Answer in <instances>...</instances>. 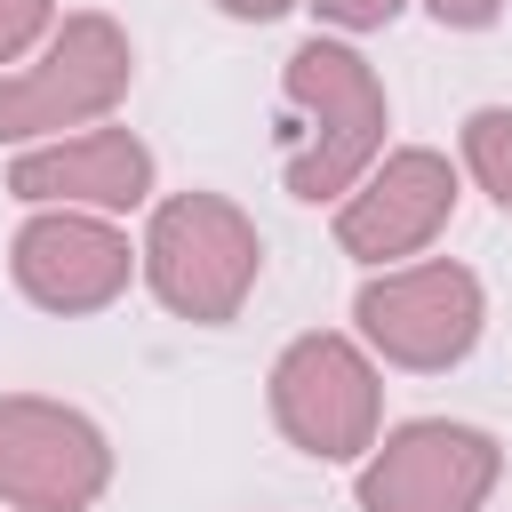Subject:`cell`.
<instances>
[{"instance_id":"cell-1","label":"cell","mask_w":512,"mask_h":512,"mask_svg":"<svg viewBox=\"0 0 512 512\" xmlns=\"http://www.w3.org/2000/svg\"><path fill=\"white\" fill-rule=\"evenodd\" d=\"M280 112V192L304 208H336L392 152V88L360 56V40H296L280 64Z\"/></svg>"},{"instance_id":"cell-2","label":"cell","mask_w":512,"mask_h":512,"mask_svg":"<svg viewBox=\"0 0 512 512\" xmlns=\"http://www.w3.org/2000/svg\"><path fill=\"white\" fill-rule=\"evenodd\" d=\"M136 256H144V296L184 328H232L248 312V296L264 288L256 216L232 192H208V184L160 192L144 208Z\"/></svg>"},{"instance_id":"cell-3","label":"cell","mask_w":512,"mask_h":512,"mask_svg":"<svg viewBox=\"0 0 512 512\" xmlns=\"http://www.w3.org/2000/svg\"><path fill=\"white\" fill-rule=\"evenodd\" d=\"M128 88H136L128 24L104 16V8H64V24L16 72H0V144L24 152V144H56V136H80V128H104V120H120Z\"/></svg>"},{"instance_id":"cell-4","label":"cell","mask_w":512,"mask_h":512,"mask_svg":"<svg viewBox=\"0 0 512 512\" xmlns=\"http://www.w3.org/2000/svg\"><path fill=\"white\" fill-rule=\"evenodd\" d=\"M272 432L312 464H360L384 440V360L352 328H304L264 368Z\"/></svg>"},{"instance_id":"cell-5","label":"cell","mask_w":512,"mask_h":512,"mask_svg":"<svg viewBox=\"0 0 512 512\" xmlns=\"http://www.w3.org/2000/svg\"><path fill=\"white\" fill-rule=\"evenodd\" d=\"M352 336L400 376H448L488 336V280L456 256H416L392 272H360Z\"/></svg>"},{"instance_id":"cell-6","label":"cell","mask_w":512,"mask_h":512,"mask_svg":"<svg viewBox=\"0 0 512 512\" xmlns=\"http://www.w3.org/2000/svg\"><path fill=\"white\" fill-rule=\"evenodd\" d=\"M504 480V440L464 416H408L352 464L360 512H488Z\"/></svg>"},{"instance_id":"cell-7","label":"cell","mask_w":512,"mask_h":512,"mask_svg":"<svg viewBox=\"0 0 512 512\" xmlns=\"http://www.w3.org/2000/svg\"><path fill=\"white\" fill-rule=\"evenodd\" d=\"M456 200H464V168H456L440 144H392V152L328 208L336 256H352L360 272L416 264V256H432L440 232L456 224Z\"/></svg>"},{"instance_id":"cell-8","label":"cell","mask_w":512,"mask_h":512,"mask_svg":"<svg viewBox=\"0 0 512 512\" xmlns=\"http://www.w3.org/2000/svg\"><path fill=\"white\" fill-rule=\"evenodd\" d=\"M8 280L32 312L88 320V312H112L128 288H144V256H136L120 216L24 208V224L8 232Z\"/></svg>"},{"instance_id":"cell-9","label":"cell","mask_w":512,"mask_h":512,"mask_svg":"<svg viewBox=\"0 0 512 512\" xmlns=\"http://www.w3.org/2000/svg\"><path fill=\"white\" fill-rule=\"evenodd\" d=\"M112 432L56 392H0V504L8 512H96L112 488Z\"/></svg>"},{"instance_id":"cell-10","label":"cell","mask_w":512,"mask_h":512,"mask_svg":"<svg viewBox=\"0 0 512 512\" xmlns=\"http://www.w3.org/2000/svg\"><path fill=\"white\" fill-rule=\"evenodd\" d=\"M8 200L16 208H88V216H144L160 200V160L136 128L104 120V128H80V136H56V144H24L8 152Z\"/></svg>"},{"instance_id":"cell-11","label":"cell","mask_w":512,"mask_h":512,"mask_svg":"<svg viewBox=\"0 0 512 512\" xmlns=\"http://www.w3.org/2000/svg\"><path fill=\"white\" fill-rule=\"evenodd\" d=\"M456 168L496 216H512V104H472L456 120Z\"/></svg>"},{"instance_id":"cell-12","label":"cell","mask_w":512,"mask_h":512,"mask_svg":"<svg viewBox=\"0 0 512 512\" xmlns=\"http://www.w3.org/2000/svg\"><path fill=\"white\" fill-rule=\"evenodd\" d=\"M56 24H64V0H0V72H16Z\"/></svg>"},{"instance_id":"cell-13","label":"cell","mask_w":512,"mask_h":512,"mask_svg":"<svg viewBox=\"0 0 512 512\" xmlns=\"http://www.w3.org/2000/svg\"><path fill=\"white\" fill-rule=\"evenodd\" d=\"M304 8H312L320 32H336V40H360V32H384V24L408 16V0H304Z\"/></svg>"},{"instance_id":"cell-14","label":"cell","mask_w":512,"mask_h":512,"mask_svg":"<svg viewBox=\"0 0 512 512\" xmlns=\"http://www.w3.org/2000/svg\"><path fill=\"white\" fill-rule=\"evenodd\" d=\"M504 8H512V0H424V16H432L440 32H488Z\"/></svg>"},{"instance_id":"cell-15","label":"cell","mask_w":512,"mask_h":512,"mask_svg":"<svg viewBox=\"0 0 512 512\" xmlns=\"http://www.w3.org/2000/svg\"><path fill=\"white\" fill-rule=\"evenodd\" d=\"M224 24H280V16H296L304 0H208Z\"/></svg>"}]
</instances>
